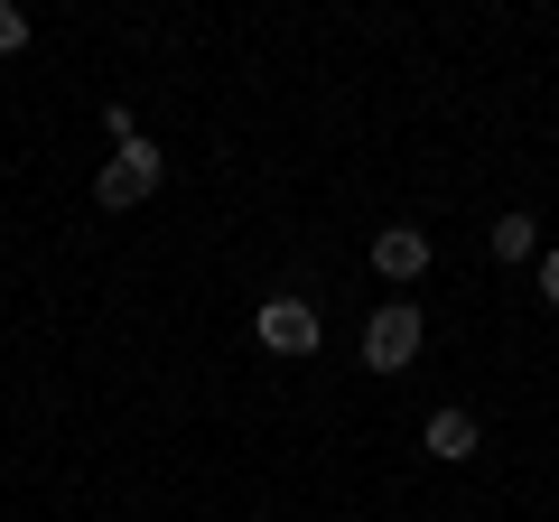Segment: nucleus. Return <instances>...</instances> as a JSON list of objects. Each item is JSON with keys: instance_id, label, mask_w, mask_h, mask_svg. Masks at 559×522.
Instances as JSON below:
<instances>
[{"instance_id": "obj_1", "label": "nucleus", "mask_w": 559, "mask_h": 522, "mask_svg": "<svg viewBox=\"0 0 559 522\" xmlns=\"http://www.w3.org/2000/svg\"><path fill=\"white\" fill-rule=\"evenodd\" d=\"M159 178H168V159H159V150H150V141L131 131V141H121L112 159H103L94 205H103V215H131V205H150V197H159Z\"/></svg>"}, {"instance_id": "obj_2", "label": "nucleus", "mask_w": 559, "mask_h": 522, "mask_svg": "<svg viewBox=\"0 0 559 522\" xmlns=\"http://www.w3.org/2000/svg\"><path fill=\"white\" fill-rule=\"evenodd\" d=\"M419 345H429V327H419L411 299H392V308H373V318H364V364H373V373H411Z\"/></svg>"}, {"instance_id": "obj_3", "label": "nucleus", "mask_w": 559, "mask_h": 522, "mask_svg": "<svg viewBox=\"0 0 559 522\" xmlns=\"http://www.w3.org/2000/svg\"><path fill=\"white\" fill-rule=\"evenodd\" d=\"M252 336L271 345V355L308 364V355H318V336H326V318H318V299H261L252 308Z\"/></svg>"}, {"instance_id": "obj_4", "label": "nucleus", "mask_w": 559, "mask_h": 522, "mask_svg": "<svg viewBox=\"0 0 559 522\" xmlns=\"http://www.w3.org/2000/svg\"><path fill=\"white\" fill-rule=\"evenodd\" d=\"M373 271L382 281H419V271H429V234H419V224H382L373 234Z\"/></svg>"}, {"instance_id": "obj_5", "label": "nucleus", "mask_w": 559, "mask_h": 522, "mask_svg": "<svg viewBox=\"0 0 559 522\" xmlns=\"http://www.w3.org/2000/svg\"><path fill=\"white\" fill-rule=\"evenodd\" d=\"M419 448H429L439 466H466V458H476V411H429Z\"/></svg>"}, {"instance_id": "obj_6", "label": "nucleus", "mask_w": 559, "mask_h": 522, "mask_svg": "<svg viewBox=\"0 0 559 522\" xmlns=\"http://www.w3.org/2000/svg\"><path fill=\"white\" fill-rule=\"evenodd\" d=\"M485 252L513 271V261H540V224L532 215H503V224H485Z\"/></svg>"}, {"instance_id": "obj_7", "label": "nucleus", "mask_w": 559, "mask_h": 522, "mask_svg": "<svg viewBox=\"0 0 559 522\" xmlns=\"http://www.w3.org/2000/svg\"><path fill=\"white\" fill-rule=\"evenodd\" d=\"M20 47H28V10H20V0H0V57H20Z\"/></svg>"}, {"instance_id": "obj_8", "label": "nucleus", "mask_w": 559, "mask_h": 522, "mask_svg": "<svg viewBox=\"0 0 559 522\" xmlns=\"http://www.w3.org/2000/svg\"><path fill=\"white\" fill-rule=\"evenodd\" d=\"M532 271H540V299H550V308H559V252H540V261H532Z\"/></svg>"}]
</instances>
